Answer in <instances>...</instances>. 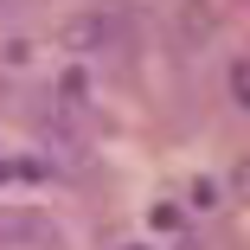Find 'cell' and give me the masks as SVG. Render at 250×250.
<instances>
[{"label": "cell", "instance_id": "cell-1", "mask_svg": "<svg viewBox=\"0 0 250 250\" xmlns=\"http://www.w3.org/2000/svg\"><path fill=\"white\" fill-rule=\"evenodd\" d=\"M128 45H135V32L109 7H90V13L64 20V52H77V58H109V52H128Z\"/></svg>", "mask_w": 250, "mask_h": 250}, {"label": "cell", "instance_id": "cell-2", "mask_svg": "<svg viewBox=\"0 0 250 250\" xmlns=\"http://www.w3.org/2000/svg\"><path fill=\"white\" fill-rule=\"evenodd\" d=\"M0 244H7V250H52L58 225L39 218V212H7V218H0Z\"/></svg>", "mask_w": 250, "mask_h": 250}, {"label": "cell", "instance_id": "cell-3", "mask_svg": "<svg viewBox=\"0 0 250 250\" xmlns=\"http://www.w3.org/2000/svg\"><path fill=\"white\" fill-rule=\"evenodd\" d=\"M225 90H231V109H244V103H250V90H244V64H231V77H225Z\"/></svg>", "mask_w": 250, "mask_h": 250}]
</instances>
